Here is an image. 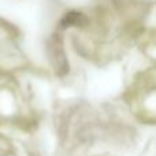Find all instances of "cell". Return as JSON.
Listing matches in <instances>:
<instances>
[{
  "label": "cell",
  "mask_w": 156,
  "mask_h": 156,
  "mask_svg": "<svg viewBox=\"0 0 156 156\" xmlns=\"http://www.w3.org/2000/svg\"><path fill=\"white\" fill-rule=\"evenodd\" d=\"M81 18H82V15L78 12H70L69 15L65 16V19H63V25H78L81 22Z\"/></svg>",
  "instance_id": "obj_1"
}]
</instances>
